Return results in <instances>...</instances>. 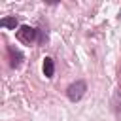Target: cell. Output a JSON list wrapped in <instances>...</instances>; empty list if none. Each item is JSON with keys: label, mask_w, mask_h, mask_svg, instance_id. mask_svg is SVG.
<instances>
[{"label": "cell", "mask_w": 121, "mask_h": 121, "mask_svg": "<svg viewBox=\"0 0 121 121\" xmlns=\"http://www.w3.org/2000/svg\"><path fill=\"white\" fill-rule=\"evenodd\" d=\"M119 15H121V11H119Z\"/></svg>", "instance_id": "cell-6"}, {"label": "cell", "mask_w": 121, "mask_h": 121, "mask_svg": "<svg viewBox=\"0 0 121 121\" xmlns=\"http://www.w3.org/2000/svg\"><path fill=\"white\" fill-rule=\"evenodd\" d=\"M8 53H9V59H11V68H17V66L21 64V60H23L21 51H19V49H15L13 45H9V47H8Z\"/></svg>", "instance_id": "cell-3"}, {"label": "cell", "mask_w": 121, "mask_h": 121, "mask_svg": "<svg viewBox=\"0 0 121 121\" xmlns=\"http://www.w3.org/2000/svg\"><path fill=\"white\" fill-rule=\"evenodd\" d=\"M0 25L6 26V28H15V26H17V19H15V17H4V19L0 21Z\"/></svg>", "instance_id": "cell-5"}, {"label": "cell", "mask_w": 121, "mask_h": 121, "mask_svg": "<svg viewBox=\"0 0 121 121\" xmlns=\"http://www.w3.org/2000/svg\"><path fill=\"white\" fill-rule=\"evenodd\" d=\"M36 36H38V30L32 28V26H26V25L19 26V30H17V38H19L23 43H32V42L36 40Z\"/></svg>", "instance_id": "cell-2"}, {"label": "cell", "mask_w": 121, "mask_h": 121, "mask_svg": "<svg viewBox=\"0 0 121 121\" xmlns=\"http://www.w3.org/2000/svg\"><path fill=\"white\" fill-rule=\"evenodd\" d=\"M85 93H87V83H85L83 79H78V81H74V83H70V85L66 87V96H68L72 102L81 100Z\"/></svg>", "instance_id": "cell-1"}, {"label": "cell", "mask_w": 121, "mask_h": 121, "mask_svg": "<svg viewBox=\"0 0 121 121\" xmlns=\"http://www.w3.org/2000/svg\"><path fill=\"white\" fill-rule=\"evenodd\" d=\"M53 74H55L53 59H51V57H45V59H43V76H45V78H53Z\"/></svg>", "instance_id": "cell-4"}]
</instances>
